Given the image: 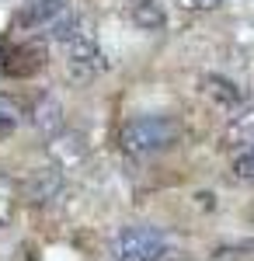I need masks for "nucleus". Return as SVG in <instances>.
Listing matches in <instances>:
<instances>
[{
  "mask_svg": "<svg viewBox=\"0 0 254 261\" xmlns=\"http://www.w3.org/2000/svg\"><path fill=\"white\" fill-rule=\"evenodd\" d=\"M174 140H177V122L167 115H139V119H129L122 129V146L136 157L167 150Z\"/></svg>",
  "mask_w": 254,
  "mask_h": 261,
  "instance_id": "1",
  "label": "nucleus"
},
{
  "mask_svg": "<svg viewBox=\"0 0 254 261\" xmlns=\"http://www.w3.org/2000/svg\"><path fill=\"white\" fill-rule=\"evenodd\" d=\"M167 251V237L154 226H125L115 237V254L122 261H157Z\"/></svg>",
  "mask_w": 254,
  "mask_h": 261,
  "instance_id": "2",
  "label": "nucleus"
},
{
  "mask_svg": "<svg viewBox=\"0 0 254 261\" xmlns=\"http://www.w3.org/2000/svg\"><path fill=\"white\" fill-rule=\"evenodd\" d=\"M45 42L39 39H28V42H18L11 45L4 56H0V70L4 77H14V81H24V77H35L42 66H45Z\"/></svg>",
  "mask_w": 254,
  "mask_h": 261,
  "instance_id": "3",
  "label": "nucleus"
},
{
  "mask_svg": "<svg viewBox=\"0 0 254 261\" xmlns=\"http://www.w3.org/2000/svg\"><path fill=\"white\" fill-rule=\"evenodd\" d=\"M63 45H66V63H70V73L73 77H94V73H101L105 66H108V60H105V53L98 49V42L91 39V35H84V32H73L70 39H63Z\"/></svg>",
  "mask_w": 254,
  "mask_h": 261,
  "instance_id": "4",
  "label": "nucleus"
},
{
  "mask_svg": "<svg viewBox=\"0 0 254 261\" xmlns=\"http://www.w3.org/2000/svg\"><path fill=\"white\" fill-rule=\"evenodd\" d=\"M70 11V0H28L18 14L21 28H42V24H56Z\"/></svg>",
  "mask_w": 254,
  "mask_h": 261,
  "instance_id": "5",
  "label": "nucleus"
},
{
  "mask_svg": "<svg viewBox=\"0 0 254 261\" xmlns=\"http://www.w3.org/2000/svg\"><path fill=\"white\" fill-rule=\"evenodd\" d=\"M14 129H18V108H14L7 98H0V140L11 136Z\"/></svg>",
  "mask_w": 254,
  "mask_h": 261,
  "instance_id": "6",
  "label": "nucleus"
},
{
  "mask_svg": "<svg viewBox=\"0 0 254 261\" xmlns=\"http://www.w3.org/2000/svg\"><path fill=\"white\" fill-rule=\"evenodd\" d=\"M234 171H237V178L254 181V143L247 146V150H240V153L234 157Z\"/></svg>",
  "mask_w": 254,
  "mask_h": 261,
  "instance_id": "7",
  "label": "nucleus"
},
{
  "mask_svg": "<svg viewBox=\"0 0 254 261\" xmlns=\"http://www.w3.org/2000/svg\"><path fill=\"white\" fill-rule=\"evenodd\" d=\"M53 115L59 119V105L53 98H42V105H39V115H35V122H39L42 129H49L53 125Z\"/></svg>",
  "mask_w": 254,
  "mask_h": 261,
  "instance_id": "8",
  "label": "nucleus"
},
{
  "mask_svg": "<svg viewBox=\"0 0 254 261\" xmlns=\"http://www.w3.org/2000/svg\"><path fill=\"white\" fill-rule=\"evenodd\" d=\"M209 84H213V94H216V98H223L226 105H234V101L240 98V94L234 91V84H230V81H216V77H209Z\"/></svg>",
  "mask_w": 254,
  "mask_h": 261,
  "instance_id": "9",
  "label": "nucleus"
},
{
  "mask_svg": "<svg viewBox=\"0 0 254 261\" xmlns=\"http://www.w3.org/2000/svg\"><path fill=\"white\" fill-rule=\"evenodd\" d=\"M198 7H213V4H219V0H195Z\"/></svg>",
  "mask_w": 254,
  "mask_h": 261,
  "instance_id": "10",
  "label": "nucleus"
}]
</instances>
